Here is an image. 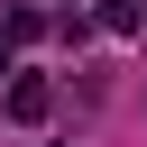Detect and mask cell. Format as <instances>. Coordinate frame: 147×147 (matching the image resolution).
I'll list each match as a JSON object with an SVG mask.
<instances>
[{
  "instance_id": "cell-1",
  "label": "cell",
  "mask_w": 147,
  "mask_h": 147,
  "mask_svg": "<svg viewBox=\"0 0 147 147\" xmlns=\"http://www.w3.org/2000/svg\"><path fill=\"white\" fill-rule=\"evenodd\" d=\"M46 110H55V83H46V74H18V83H9V119H18V129H37Z\"/></svg>"
},
{
  "instance_id": "cell-2",
  "label": "cell",
  "mask_w": 147,
  "mask_h": 147,
  "mask_svg": "<svg viewBox=\"0 0 147 147\" xmlns=\"http://www.w3.org/2000/svg\"><path fill=\"white\" fill-rule=\"evenodd\" d=\"M92 28H110V37H138V28H147V9H138V0H101V9H92Z\"/></svg>"
},
{
  "instance_id": "cell-4",
  "label": "cell",
  "mask_w": 147,
  "mask_h": 147,
  "mask_svg": "<svg viewBox=\"0 0 147 147\" xmlns=\"http://www.w3.org/2000/svg\"><path fill=\"white\" fill-rule=\"evenodd\" d=\"M0 74H9V37H0Z\"/></svg>"
},
{
  "instance_id": "cell-3",
  "label": "cell",
  "mask_w": 147,
  "mask_h": 147,
  "mask_svg": "<svg viewBox=\"0 0 147 147\" xmlns=\"http://www.w3.org/2000/svg\"><path fill=\"white\" fill-rule=\"evenodd\" d=\"M0 37H9V46H28V37H46V9H9V18H0Z\"/></svg>"
}]
</instances>
